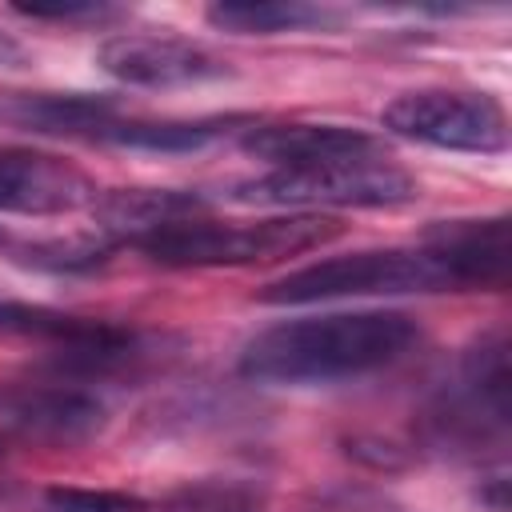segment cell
Returning a JSON list of instances; mask_svg holds the SVG:
<instances>
[{
    "label": "cell",
    "instance_id": "8",
    "mask_svg": "<svg viewBox=\"0 0 512 512\" xmlns=\"http://www.w3.org/2000/svg\"><path fill=\"white\" fill-rule=\"evenodd\" d=\"M424 248L440 260L448 288H504L508 280V220H448L424 232Z\"/></svg>",
    "mask_w": 512,
    "mask_h": 512
},
{
    "label": "cell",
    "instance_id": "16",
    "mask_svg": "<svg viewBox=\"0 0 512 512\" xmlns=\"http://www.w3.org/2000/svg\"><path fill=\"white\" fill-rule=\"evenodd\" d=\"M256 496L236 484H188L172 496L168 512H256Z\"/></svg>",
    "mask_w": 512,
    "mask_h": 512
},
{
    "label": "cell",
    "instance_id": "10",
    "mask_svg": "<svg viewBox=\"0 0 512 512\" xmlns=\"http://www.w3.org/2000/svg\"><path fill=\"white\" fill-rule=\"evenodd\" d=\"M12 420L40 440H84L104 424V408L84 392L48 388V392L20 396L12 404Z\"/></svg>",
    "mask_w": 512,
    "mask_h": 512
},
{
    "label": "cell",
    "instance_id": "11",
    "mask_svg": "<svg viewBox=\"0 0 512 512\" xmlns=\"http://www.w3.org/2000/svg\"><path fill=\"white\" fill-rule=\"evenodd\" d=\"M208 24L240 36H272V32H300V28H324L336 24L332 8L304 4V0H228L208 8Z\"/></svg>",
    "mask_w": 512,
    "mask_h": 512
},
{
    "label": "cell",
    "instance_id": "2",
    "mask_svg": "<svg viewBox=\"0 0 512 512\" xmlns=\"http://www.w3.org/2000/svg\"><path fill=\"white\" fill-rule=\"evenodd\" d=\"M340 236V224L316 212L296 216H268L256 224H220V220H164L132 244L168 268H220V264H252V260H280L308 248L328 244Z\"/></svg>",
    "mask_w": 512,
    "mask_h": 512
},
{
    "label": "cell",
    "instance_id": "15",
    "mask_svg": "<svg viewBox=\"0 0 512 512\" xmlns=\"http://www.w3.org/2000/svg\"><path fill=\"white\" fill-rule=\"evenodd\" d=\"M48 512H144V500L112 488H48L44 492Z\"/></svg>",
    "mask_w": 512,
    "mask_h": 512
},
{
    "label": "cell",
    "instance_id": "9",
    "mask_svg": "<svg viewBox=\"0 0 512 512\" xmlns=\"http://www.w3.org/2000/svg\"><path fill=\"white\" fill-rule=\"evenodd\" d=\"M244 152L268 160L272 168H316L388 156L376 136L340 124H264L244 136Z\"/></svg>",
    "mask_w": 512,
    "mask_h": 512
},
{
    "label": "cell",
    "instance_id": "12",
    "mask_svg": "<svg viewBox=\"0 0 512 512\" xmlns=\"http://www.w3.org/2000/svg\"><path fill=\"white\" fill-rule=\"evenodd\" d=\"M240 116H212V120H152V124H108L100 128L104 140L120 148H140V152H196L224 136Z\"/></svg>",
    "mask_w": 512,
    "mask_h": 512
},
{
    "label": "cell",
    "instance_id": "14",
    "mask_svg": "<svg viewBox=\"0 0 512 512\" xmlns=\"http://www.w3.org/2000/svg\"><path fill=\"white\" fill-rule=\"evenodd\" d=\"M112 252V236L96 232V236H72V240H52V244H32L20 252L24 264L32 268H52V272H80V268H96L104 264Z\"/></svg>",
    "mask_w": 512,
    "mask_h": 512
},
{
    "label": "cell",
    "instance_id": "7",
    "mask_svg": "<svg viewBox=\"0 0 512 512\" xmlns=\"http://www.w3.org/2000/svg\"><path fill=\"white\" fill-rule=\"evenodd\" d=\"M92 200L96 184L76 164L32 148H0V212L56 216Z\"/></svg>",
    "mask_w": 512,
    "mask_h": 512
},
{
    "label": "cell",
    "instance_id": "1",
    "mask_svg": "<svg viewBox=\"0 0 512 512\" xmlns=\"http://www.w3.org/2000/svg\"><path fill=\"white\" fill-rule=\"evenodd\" d=\"M420 340L404 312H328L276 324L244 344L240 372L256 384H328L400 360Z\"/></svg>",
    "mask_w": 512,
    "mask_h": 512
},
{
    "label": "cell",
    "instance_id": "4",
    "mask_svg": "<svg viewBox=\"0 0 512 512\" xmlns=\"http://www.w3.org/2000/svg\"><path fill=\"white\" fill-rule=\"evenodd\" d=\"M448 276L428 248H380L316 260L272 280L264 304H312L336 296H400V292H444Z\"/></svg>",
    "mask_w": 512,
    "mask_h": 512
},
{
    "label": "cell",
    "instance_id": "6",
    "mask_svg": "<svg viewBox=\"0 0 512 512\" xmlns=\"http://www.w3.org/2000/svg\"><path fill=\"white\" fill-rule=\"evenodd\" d=\"M100 68L132 88H184L228 76V64L180 36H112L96 52Z\"/></svg>",
    "mask_w": 512,
    "mask_h": 512
},
{
    "label": "cell",
    "instance_id": "3",
    "mask_svg": "<svg viewBox=\"0 0 512 512\" xmlns=\"http://www.w3.org/2000/svg\"><path fill=\"white\" fill-rule=\"evenodd\" d=\"M244 204H272V208H388L416 196V180L396 168L388 156L372 160H344V164H316V168H276L256 180H240L228 192Z\"/></svg>",
    "mask_w": 512,
    "mask_h": 512
},
{
    "label": "cell",
    "instance_id": "17",
    "mask_svg": "<svg viewBox=\"0 0 512 512\" xmlns=\"http://www.w3.org/2000/svg\"><path fill=\"white\" fill-rule=\"evenodd\" d=\"M16 12L32 20H76V16H104L108 8L92 0H64V4H16Z\"/></svg>",
    "mask_w": 512,
    "mask_h": 512
},
{
    "label": "cell",
    "instance_id": "18",
    "mask_svg": "<svg viewBox=\"0 0 512 512\" xmlns=\"http://www.w3.org/2000/svg\"><path fill=\"white\" fill-rule=\"evenodd\" d=\"M20 64H24V48L0 32V68H20Z\"/></svg>",
    "mask_w": 512,
    "mask_h": 512
},
{
    "label": "cell",
    "instance_id": "5",
    "mask_svg": "<svg viewBox=\"0 0 512 512\" xmlns=\"http://www.w3.org/2000/svg\"><path fill=\"white\" fill-rule=\"evenodd\" d=\"M380 120L396 136L436 144V148H456V152L508 148V112L488 92H456V88L400 92Z\"/></svg>",
    "mask_w": 512,
    "mask_h": 512
},
{
    "label": "cell",
    "instance_id": "13",
    "mask_svg": "<svg viewBox=\"0 0 512 512\" xmlns=\"http://www.w3.org/2000/svg\"><path fill=\"white\" fill-rule=\"evenodd\" d=\"M88 328V320L44 308V304H24V300H0V336H36V340H56L68 344Z\"/></svg>",
    "mask_w": 512,
    "mask_h": 512
},
{
    "label": "cell",
    "instance_id": "19",
    "mask_svg": "<svg viewBox=\"0 0 512 512\" xmlns=\"http://www.w3.org/2000/svg\"><path fill=\"white\" fill-rule=\"evenodd\" d=\"M0 236H4V232H0Z\"/></svg>",
    "mask_w": 512,
    "mask_h": 512
}]
</instances>
